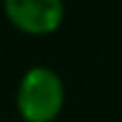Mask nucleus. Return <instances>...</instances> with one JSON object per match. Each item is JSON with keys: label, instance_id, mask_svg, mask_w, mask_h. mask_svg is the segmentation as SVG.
<instances>
[{"label": "nucleus", "instance_id": "2", "mask_svg": "<svg viewBox=\"0 0 122 122\" xmlns=\"http://www.w3.org/2000/svg\"><path fill=\"white\" fill-rule=\"evenodd\" d=\"M7 18L14 27L32 36L52 34L63 23V0H2Z\"/></svg>", "mask_w": 122, "mask_h": 122}, {"label": "nucleus", "instance_id": "1", "mask_svg": "<svg viewBox=\"0 0 122 122\" xmlns=\"http://www.w3.org/2000/svg\"><path fill=\"white\" fill-rule=\"evenodd\" d=\"M66 88L52 68L34 66L23 75L16 91V109L25 122H52L63 109Z\"/></svg>", "mask_w": 122, "mask_h": 122}]
</instances>
